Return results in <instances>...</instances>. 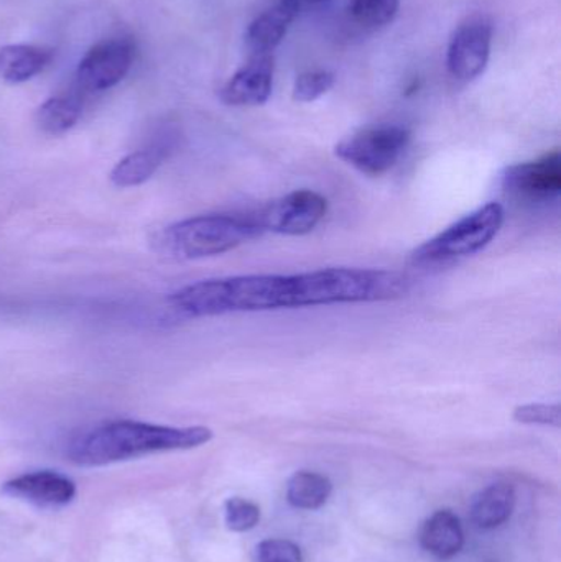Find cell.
<instances>
[{
  "instance_id": "cell-1",
  "label": "cell",
  "mask_w": 561,
  "mask_h": 562,
  "mask_svg": "<svg viewBox=\"0 0 561 562\" xmlns=\"http://www.w3.org/2000/svg\"><path fill=\"white\" fill-rule=\"evenodd\" d=\"M213 439L206 426L150 425V423L119 419L101 423L82 431L69 441L66 456L69 461L85 468L114 464L155 452L187 451L200 448Z\"/></svg>"
},
{
  "instance_id": "cell-2",
  "label": "cell",
  "mask_w": 561,
  "mask_h": 562,
  "mask_svg": "<svg viewBox=\"0 0 561 562\" xmlns=\"http://www.w3.org/2000/svg\"><path fill=\"white\" fill-rule=\"evenodd\" d=\"M262 234L256 213L204 214L168 227L164 240L175 256L206 259L231 252Z\"/></svg>"
},
{
  "instance_id": "cell-3",
  "label": "cell",
  "mask_w": 561,
  "mask_h": 562,
  "mask_svg": "<svg viewBox=\"0 0 561 562\" xmlns=\"http://www.w3.org/2000/svg\"><path fill=\"white\" fill-rule=\"evenodd\" d=\"M504 217L506 213L500 203L484 204L417 247L412 252V263L437 267L474 256L493 243L503 227Z\"/></svg>"
},
{
  "instance_id": "cell-4",
  "label": "cell",
  "mask_w": 561,
  "mask_h": 562,
  "mask_svg": "<svg viewBox=\"0 0 561 562\" xmlns=\"http://www.w3.org/2000/svg\"><path fill=\"white\" fill-rule=\"evenodd\" d=\"M411 144V132L402 125H375L343 138L336 157L368 177H381L401 160Z\"/></svg>"
},
{
  "instance_id": "cell-5",
  "label": "cell",
  "mask_w": 561,
  "mask_h": 562,
  "mask_svg": "<svg viewBox=\"0 0 561 562\" xmlns=\"http://www.w3.org/2000/svg\"><path fill=\"white\" fill-rule=\"evenodd\" d=\"M328 213V201L312 190H296L257 211L263 233L280 236H306L313 233Z\"/></svg>"
},
{
  "instance_id": "cell-6",
  "label": "cell",
  "mask_w": 561,
  "mask_h": 562,
  "mask_svg": "<svg viewBox=\"0 0 561 562\" xmlns=\"http://www.w3.org/2000/svg\"><path fill=\"white\" fill-rule=\"evenodd\" d=\"M501 187L514 200L526 203H549L561 193V155L550 151L524 164L510 165L501 173Z\"/></svg>"
},
{
  "instance_id": "cell-7",
  "label": "cell",
  "mask_w": 561,
  "mask_h": 562,
  "mask_svg": "<svg viewBox=\"0 0 561 562\" xmlns=\"http://www.w3.org/2000/svg\"><path fill=\"white\" fill-rule=\"evenodd\" d=\"M493 45V26L484 16H471L455 30L447 65L453 78L473 81L486 71Z\"/></svg>"
},
{
  "instance_id": "cell-8",
  "label": "cell",
  "mask_w": 561,
  "mask_h": 562,
  "mask_svg": "<svg viewBox=\"0 0 561 562\" xmlns=\"http://www.w3.org/2000/svg\"><path fill=\"white\" fill-rule=\"evenodd\" d=\"M134 45L127 38H108L96 43L79 61V86L86 91L99 92L114 88L131 71Z\"/></svg>"
},
{
  "instance_id": "cell-9",
  "label": "cell",
  "mask_w": 561,
  "mask_h": 562,
  "mask_svg": "<svg viewBox=\"0 0 561 562\" xmlns=\"http://www.w3.org/2000/svg\"><path fill=\"white\" fill-rule=\"evenodd\" d=\"M2 491L38 508H61L71 504L76 485L71 479L58 472L38 471L12 479L3 485Z\"/></svg>"
},
{
  "instance_id": "cell-10",
  "label": "cell",
  "mask_w": 561,
  "mask_h": 562,
  "mask_svg": "<svg viewBox=\"0 0 561 562\" xmlns=\"http://www.w3.org/2000/svg\"><path fill=\"white\" fill-rule=\"evenodd\" d=\"M273 56L253 55L250 61L239 69L221 89V101L233 108L266 104L272 94Z\"/></svg>"
},
{
  "instance_id": "cell-11",
  "label": "cell",
  "mask_w": 561,
  "mask_h": 562,
  "mask_svg": "<svg viewBox=\"0 0 561 562\" xmlns=\"http://www.w3.org/2000/svg\"><path fill=\"white\" fill-rule=\"evenodd\" d=\"M420 544L437 560L448 561L457 557L464 544L460 518L451 510L435 512L422 527Z\"/></svg>"
},
{
  "instance_id": "cell-12",
  "label": "cell",
  "mask_w": 561,
  "mask_h": 562,
  "mask_svg": "<svg viewBox=\"0 0 561 562\" xmlns=\"http://www.w3.org/2000/svg\"><path fill=\"white\" fill-rule=\"evenodd\" d=\"M516 508V491L513 485H490L481 491L471 505V518L481 530H494L506 524Z\"/></svg>"
},
{
  "instance_id": "cell-13",
  "label": "cell",
  "mask_w": 561,
  "mask_h": 562,
  "mask_svg": "<svg viewBox=\"0 0 561 562\" xmlns=\"http://www.w3.org/2000/svg\"><path fill=\"white\" fill-rule=\"evenodd\" d=\"M52 52L36 45H7L0 48V78L10 85L30 81L43 71Z\"/></svg>"
},
{
  "instance_id": "cell-14",
  "label": "cell",
  "mask_w": 561,
  "mask_h": 562,
  "mask_svg": "<svg viewBox=\"0 0 561 562\" xmlns=\"http://www.w3.org/2000/svg\"><path fill=\"white\" fill-rule=\"evenodd\" d=\"M170 151V145L157 144L122 158L111 171V181L119 188H134L154 177Z\"/></svg>"
},
{
  "instance_id": "cell-15",
  "label": "cell",
  "mask_w": 561,
  "mask_h": 562,
  "mask_svg": "<svg viewBox=\"0 0 561 562\" xmlns=\"http://www.w3.org/2000/svg\"><path fill=\"white\" fill-rule=\"evenodd\" d=\"M292 22L277 5L257 16L246 32V43L253 55H272Z\"/></svg>"
},
{
  "instance_id": "cell-16",
  "label": "cell",
  "mask_w": 561,
  "mask_h": 562,
  "mask_svg": "<svg viewBox=\"0 0 561 562\" xmlns=\"http://www.w3.org/2000/svg\"><path fill=\"white\" fill-rule=\"evenodd\" d=\"M333 484L318 472L300 471L287 485V501L300 510H318L328 502Z\"/></svg>"
},
{
  "instance_id": "cell-17",
  "label": "cell",
  "mask_w": 561,
  "mask_h": 562,
  "mask_svg": "<svg viewBox=\"0 0 561 562\" xmlns=\"http://www.w3.org/2000/svg\"><path fill=\"white\" fill-rule=\"evenodd\" d=\"M82 105L72 95H55L46 99L35 114V122L43 134L61 135L78 124Z\"/></svg>"
},
{
  "instance_id": "cell-18",
  "label": "cell",
  "mask_w": 561,
  "mask_h": 562,
  "mask_svg": "<svg viewBox=\"0 0 561 562\" xmlns=\"http://www.w3.org/2000/svg\"><path fill=\"white\" fill-rule=\"evenodd\" d=\"M401 0H352L349 12L356 23L364 29L389 25L399 12Z\"/></svg>"
},
{
  "instance_id": "cell-19",
  "label": "cell",
  "mask_w": 561,
  "mask_h": 562,
  "mask_svg": "<svg viewBox=\"0 0 561 562\" xmlns=\"http://www.w3.org/2000/svg\"><path fill=\"white\" fill-rule=\"evenodd\" d=\"M335 86V75L325 69L306 71L296 78L293 85V99L299 102H313L332 91Z\"/></svg>"
},
{
  "instance_id": "cell-20",
  "label": "cell",
  "mask_w": 561,
  "mask_h": 562,
  "mask_svg": "<svg viewBox=\"0 0 561 562\" xmlns=\"http://www.w3.org/2000/svg\"><path fill=\"white\" fill-rule=\"evenodd\" d=\"M226 525L231 531L244 533L253 530L260 521V510L254 502L234 497L226 502Z\"/></svg>"
},
{
  "instance_id": "cell-21",
  "label": "cell",
  "mask_w": 561,
  "mask_h": 562,
  "mask_svg": "<svg viewBox=\"0 0 561 562\" xmlns=\"http://www.w3.org/2000/svg\"><path fill=\"white\" fill-rule=\"evenodd\" d=\"M513 416L517 423H523V425H543L559 428L561 408L560 405H549V403H529V405L517 406Z\"/></svg>"
},
{
  "instance_id": "cell-22",
  "label": "cell",
  "mask_w": 561,
  "mask_h": 562,
  "mask_svg": "<svg viewBox=\"0 0 561 562\" xmlns=\"http://www.w3.org/2000/svg\"><path fill=\"white\" fill-rule=\"evenodd\" d=\"M257 562H303L302 551L289 540H266L257 547Z\"/></svg>"
},
{
  "instance_id": "cell-23",
  "label": "cell",
  "mask_w": 561,
  "mask_h": 562,
  "mask_svg": "<svg viewBox=\"0 0 561 562\" xmlns=\"http://www.w3.org/2000/svg\"><path fill=\"white\" fill-rule=\"evenodd\" d=\"M302 3L303 0H279L277 7H279L280 10H283L290 19L295 20V16L299 15Z\"/></svg>"
},
{
  "instance_id": "cell-24",
  "label": "cell",
  "mask_w": 561,
  "mask_h": 562,
  "mask_svg": "<svg viewBox=\"0 0 561 562\" xmlns=\"http://www.w3.org/2000/svg\"><path fill=\"white\" fill-rule=\"evenodd\" d=\"M303 2H308V3H323V2H326V0H303Z\"/></svg>"
}]
</instances>
